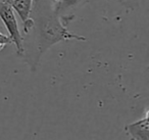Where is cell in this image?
<instances>
[{
    "instance_id": "7a4b0ae2",
    "label": "cell",
    "mask_w": 149,
    "mask_h": 140,
    "mask_svg": "<svg viewBox=\"0 0 149 140\" xmlns=\"http://www.w3.org/2000/svg\"><path fill=\"white\" fill-rule=\"evenodd\" d=\"M0 20L2 21L5 29L8 32L9 38L13 44L15 46L17 53L19 55H24L25 53L24 37L19 31L15 10L5 0H0Z\"/></svg>"
},
{
    "instance_id": "8992f818",
    "label": "cell",
    "mask_w": 149,
    "mask_h": 140,
    "mask_svg": "<svg viewBox=\"0 0 149 140\" xmlns=\"http://www.w3.org/2000/svg\"><path fill=\"white\" fill-rule=\"evenodd\" d=\"M11 43H13V42H11L9 36L4 35V34H2L1 32H0V51H1L6 45L11 44Z\"/></svg>"
},
{
    "instance_id": "6da1fadb",
    "label": "cell",
    "mask_w": 149,
    "mask_h": 140,
    "mask_svg": "<svg viewBox=\"0 0 149 140\" xmlns=\"http://www.w3.org/2000/svg\"><path fill=\"white\" fill-rule=\"evenodd\" d=\"M32 19L34 21V28L36 30V43L37 51L34 57L32 70L35 71L40 58L48 49L55 44L63 41H86L84 36L74 34L66 28L68 22L74 19V15L68 17H59L50 5L48 0H34Z\"/></svg>"
},
{
    "instance_id": "3957f363",
    "label": "cell",
    "mask_w": 149,
    "mask_h": 140,
    "mask_svg": "<svg viewBox=\"0 0 149 140\" xmlns=\"http://www.w3.org/2000/svg\"><path fill=\"white\" fill-rule=\"evenodd\" d=\"M13 10L17 13L23 22L24 33L29 34L34 28V21L32 19L34 0H5Z\"/></svg>"
},
{
    "instance_id": "5b68a950",
    "label": "cell",
    "mask_w": 149,
    "mask_h": 140,
    "mask_svg": "<svg viewBox=\"0 0 149 140\" xmlns=\"http://www.w3.org/2000/svg\"><path fill=\"white\" fill-rule=\"evenodd\" d=\"M48 1L53 10L59 17H68V15H65L68 11H70L77 6L84 4L88 0H48Z\"/></svg>"
},
{
    "instance_id": "277c9868",
    "label": "cell",
    "mask_w": 149,
    "mask_h": 140,
    "mask_svg": "<svg viewBox=\"0 0 149 140\" xmlns=\"http://www.w3.org/2000/svg\"><path fill=\"white\" fill-rule=\"evenodd\" d=\"M125 131L131 140H149V119H143L131 123L125 127Z\"/></svg>"
}]
</instances>
